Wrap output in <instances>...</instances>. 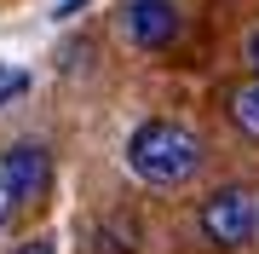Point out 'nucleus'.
Masks as SVG:
<instances>
[{"label":"nucleus","mask_w":259,"mask_h":254,"mask_svg":"<svg viewBox=\"0 0 259 254\" xmlns=\"http://www.w3.org/2000/svg\"><path fill=\"white\" fill-rule=\"evenodd\" d=\"M127 168L150 185H185L202 168V139L179 122H144L127 139Z\"/></svg>","instance_id":"obj_1"},{"label":"nucleus","mask_w":259,"mask_h":254,"mask_svg":"<svg viewBox=\"0 0 259 254\" xmlns=\"http://www.w3.org/2000/svg\"><path fill=\"white\" fill-rule=\"evenodd\" d=\"M196 226L213 248H248L259 237V185H225L196 214Z\"/></svg>","instance_id":"obj_2"},{"label":"nucleus","mask_w":259,"mask_h":254,"mask_svg":"<svg viewBox=\"0 0 259 254\" xmlns=\"http://www.w3.org/2000/svg\"><path fill=\"white\" fill-rule=\"evenodd\" d=\"M0 173H6L12 197L18 202H40L52 185V156L40 151V144H12L6 156H0Z\"/></svg>","instance_id":"obj_3"},{"label":"nucleus","mask_w":259,"mask_h":254,"mask_svg":"<svg viewBox=\"0 0 259 254\" xmlns=\"http://www.w3.org/2000/svg\"><path fill=\"white\" fill-rule=\"evenodd\" d=\"M121 29H127L133 47H173V35H179V6H173V0H133L127 18H121Z\"/></svg>","instance_id":"obj_4"},{"label":"nucleus","mask_w":259,"mask_h":254,"mask_svg":"<svg viewBox=\"0 0 259 254\" xmlns=\"http://www.w3.org/2000/svg\"><path fill=\"white\" fill-rule=\"evenodd\" d=\"M231 122L248 133V139H259V76H253L248 87H236V93H231Z\"/></svg>","instance_id":"obj_5"},{"label":"nucleus","mask_w":259,"mask_h":254,"mask_svg":"<svg viewBox=\"0 0 259 254\" xmlns=\"http://www.w3.org/2000/svg\"><path fill=\"white\" fill-rule=\"evenodd\" d=\"M12 214H18V197H12V185H6V173H0V231L12 226Z\"/></svg>","instance_id":"obj_6"},{"label":"nucleus","mask_w":259,"mask_h":254,"mask_svg":"<svg viewBox=\"0 0 259 254\" xmlns=\"http://www.w3.org/2000/svg\"><path fill=\"white\" fill-rule=\"evenodd\" d=\"M18 254H52V237H35V243H23Z\"/></svg>","instance_id":"obj_7"},{"label":"nucleus","mask_w":259,"mask_h":254,"mask_svg":"<svg viewBox=\"0 0 259 254\" xmlns=\"http://www.w3.org/2000/svg\"><path fill=\"white\" fill-rule=\"evenodd\" d=\"M248 64H253V76H259V29L248 35Z\"/></svg>","instance_id":"obj_8"}]
</instances>
